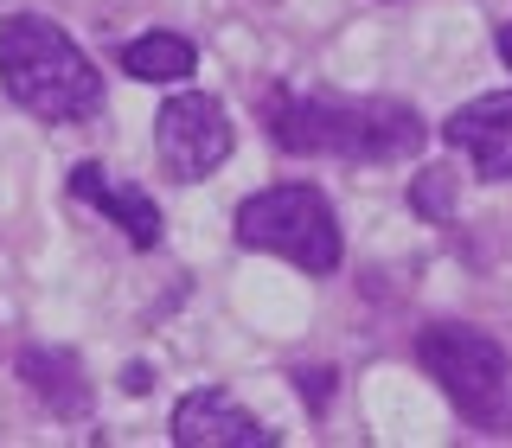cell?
<instances>
[{
	"label": "cell",
	"instance_id": "cell-1",
	"mask_svg": "<svg viewBox=\"0 0 512 448\" xmlns=\"http://www.w3.org/2000/svg\"><path fill=\"white\" fill-rule=\"evenodd\" d=\"M263 122L282 154H320V160H359V167H391L410 160L429 141L423 116L391 96H295L269 90Z\"/></svg>",
	"mask_w": 512,
	"mask_h": 448
},
{
	"label": "cell",
	"instance_id": "cell-2",
	"mask_svg": "<svg viewBox=\"0 0 512 448\" xmlns=\"http://www.w3.org/2000/svg\"><path fill=\"white\" fill-rule=\"evenodd\" d=\"M0 90L39 122H90L103 109V71L84 58V45L39 13L0 20Z\"/></svg>",
	"mask_w": 512,
	"mask_h": 448
},
{
	"label": "cell",
	"instance_id": "cell-3",
	"mask_svg": "<svg viewBox=\"0 0 512 448\" xmlns=\"http://www.w3.org/2000/svg\"><path fill=\"white\" fill-rule=\"evenodd\" d=\"M416 359H423V372L442 384V397L474 429H487V436H506L512 429V365H506L493 333L461 327V320H436L416 340Z\"/></svg>",
	"mask_w": 512,
	"mask_h": 448
},
{
	"label": "cell",
	"instance_id": "cell-4",
	"mask_svg": "<svg viewBox=\"0 0 512 448\" xmlns=\"http://www.w3.org/2000/svg\"><path fill=\"white\" fill-rule=\"evenodd\" d=\"M237 244L269 250L282 263L308 269V276H333L340 269V224H333L327 192L314 186H269L237 205Z\"/></svg>",
	"mask_w": 512,
	"mask_h": 448
},
{
	"label": "cell",
	"instance_id": "cell-5",
	"mask_svg": "<svg viewBox=\"0 0 512 448\" xmlns=\"http://www.w3.org/2000/svg\"><path fill=\"white\" fill-rule=\"evenodd\" d=\"M154 154L173 180H205L231 160V116L218 96L205 90H180L167 109L154 116Z\"/></svg>",
	"mask_w": 512,
	"mask_h": 448
},
{
	"label": "cell",
	"instance_id": "cell-6",
	"mask_svg": "<svg viewBox=\"0 0 512 448\" xmlns=\"http://www.w3.org/2000/svg\"><path fill=\"white\" fill-rule=\"evenodd\" d=\"M173 442L180 448H269L276 429H263L231 391H192L173 404Z\"/></svg>",
	"mask_w": 512,
	"mask_h": 448
},
{
	"label": "cell",
	"instance_id": "cell-7",
	"mask_svg": "<svg viewBox=\"0 0 512 448\" xmlns=\"http://www.w3.org/2000/svg\"><path fill=\"white\" fill-rule=\"evenodd\" d=\"M448 148L474 160L480 180H512V90H487L448 116Z\"/></svg>",
	"mask_w": 512,
	"mask_h": 448
},
{
	"label": "cell",
	"instance_id": "cell-8",
	"mask_svg": "<svg viewBox=\"0 0 512 448\" xmlns=\"http://www.w3.org/2000/svg\"><path fill=\"white\" fill-rule=\"evenodd\" d=\"M71 199H77V205H96L109 224H122V237H128L135 250H154V244H160V205L148 199V192L109 180L103 160H84V167H71Z\"/></svg>",
	"mask_w": 512,
	"mask_h": 448
},
{
	"label": "cell",
	"instance_id": "cell-9",
	"mask_svg": "<svg viewBox=\"0 0 512 448\" xmlns=\"http://www.w3.org/2000/svg\"><path fill=\"white\" fill-rule=\"evenodd\" d=\"M20 378H26V391L39 397V404H52V416H84L90 410L84 365H77L71 352H58V346H26L20 352Z\"/></svg>",
	"mask_w": 512,
	"mask_h": 448
},
{
	"label": "cell",
	"instance_id": "cell-10",
	"mask_svg": "<svg viewBox=\"0 0 512 448\" xmlns=\"http://www.w3.org/2000/svg\"><path fill=\"white\" fill-rule=\"evenodd\" d=\"M192 64H199V52L180 32H141L122 45V71L135 84H180V77H192Z\"/></svg>",
	"mask_w": 512,
	"mask_h": 448
},
{
	"label": "cell",
	"instance_id": "cell-11",
	"mask_svg": "<svg viewBox=\"0 0 512 448\" xmlns=\"http://www.w3.org/2000/svg\"><path fill=\"white\" fill-rule=\"evenodd\" d=\"M448 186H455V167H429L423 173V180H416V192H410V205H416V212H423V218H448Z\"/></svg>",
	"mask_w": 512,
	"mask_h": 448
},
{
	"label": "cell",
	"instance_id": "cell-12",
	"mask_svg": "<svg viewBox=\"0 0 512 448\" xmlns=\"http://www.w3.org/2000/svg\"><path fill=\"white\" fill-rule=\"evenodd\" d=\"M295 384H301V397H308V404L320 410L333 397V372H295Z\"/></svg>",
	"mask_w": 512,
	"mask_h": 448
},
{
	"label": "cell",
	"instance_id": "cell-13",
	"mask_svg": "<svg viewBox=\"0 0 512 448\" xmlns=\"http://www.w3.org/2000/svg\"><path fill=\"white\" fill-rule=\"evenodd\" d=\"M500 58H506V71H512V20L500 26Z\"/></svg>",
	"mask_w": 512,
	"mask_h": 448
}]
</instances>
